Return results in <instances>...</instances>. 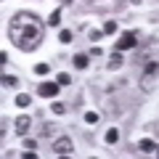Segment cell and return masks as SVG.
I'll use <instances>...</instances> for the list:
<instances>
[{
  "label": "cell",
  "instance_id": "ba28073f",
  "mask_svg": "<svg viewBox=\"0 0 159 159\" xmlns=\"http://www.w3.org/2000/svg\"><path fill=\"white\" fill-rule=\"evenodd\" d=\"M74 66L77 69H88V56L85 53H77V56H74Z\"/></svg>",
  "mask_w": 159,
  "mask_h": 159
},
{
  "label": "cell",
  "instance_id": "9a60e30c",
  "mask_svg": "<svg viewBox=\"0 0 159 159\" xmlns=\"http://www.w3.org/2000/svg\"><path fill=\"white\" fill-rule=\"evenodd\" d=\"M51 109H53V114H66V106H64L61 101H53V106H51Z\"/></svg>",
  "mask_w": 159,
  "mask_h": 159
},
{
  "label": "cell",
  "instance_id": "d6986e66",
  "mask_svg": "<svg viewBox=\"0 0 159 159\" xmlns=\"http://www.w3.org/2000/svg\"><path fill=\"white\" fill-rule=\"evenodd\" d=\"M85 122H88V125H96V122H98V114L96 111H88L85 114Z\"/></svg>",
  "mask_w": 159,
  "mask_h": 159
},
{
  "label": "cell",
  "instance_id": "44dd1931",
  "mask_svg": "<svg viewBox=\"0 0 159 159\" xmlns=\"http://www.w3.org/2000/svg\"><path fill=\"white\" fill-rule=\"evenodd\" d=\"M24 148H29V151H34V148H37V143H34V141H29V138H27V141H24Z\"/></svg>",
  "mask_w": 159,
  "mask_h": 159
},
{
  "label": "cell",
  "instance_id": "6da1fadb",
  "mask_svg": "<svg viewBox=\"0 0 159 159\" xmlns=\"http://www.w3.org/2000/svg\"><path fill=\"white\" fill-rule=\"evenodd\" d=\"M8 37L19 51H34V48L43 43V24L34 13H16L8 24Z\"/></svg>",
  "mask_w": 159,
  "mask_h": 159
},
{
  "label": "cell",
  "instance_id": "9c48e42d",
  "mask_svg": "<svg viewBox=\"0 0 159 159\" xmlns=\"http://www.w3.org/2000/svg\"><path fill=\"white\" fill-rule=\"evenodd\" d=\"M138 148H141L143 154H151V151H154V141H148V138H143V141L138 143Z\"/></svg>",
  "mask_w": 159,
  "mask_h": 159
},
{
  "label": "cell",
  "instance_id": "2e32d148",
  "mask_svg": "<svg viewBox=\"0 0 159 159\" xmlns=\"http://www.w3.org/2000/svg\"><path fill=\"white\" fill-rule=\"evenodd\" d=\"M114 32H117V24H114V21H106V24H103V34H114Z\"/></svg>",
  "mask_w": 159,
  "mask_h": 159
},
{
  "label": "cell",
  "instance_id": "ac0fdd59",
  "mask_svg": "<svg viewBox=\"0 0 159 159\" xmlns=\"http://www.w3.org/2000/svg\"><path fill=\"white\" fill-rule=\"evenodd\" d=\"M58 40H61V43H72V32H69V29H61Z\"/></svg>",
  "mask_w": 159,
  "mask_h": 159
},
{
  "label": "cell",
  "instance_id": "5bb4252c",
  "mask_svg": "<svg viewBox=\"0 0 159 159\" xmlns=\"http://www.w3.org/2000/svg\"><path fill=\"white\" fill-rule=\"evenodd\" d=\"M48 72H51V64H37V66H34V74H40V77L48 74Z\"/></svg>",
  "mask_w": 159,
  "mask_h": 159
},
{
  "label": "cell",
  "instance_id": "8992f818",
  "mask_svg": "<svg viewBox=\"0 0 159 159\" xmlns=\"http://www.w3.org/2000/svg\"><path fill=\"white\" fill-rule=\"evenodd\" d=\"M103 141H106V143H117L119 141V130H117V127H109L106 135H103Z\"/></svg>",
  "mask_w": 159,
  "mask_h": 159
},
{
  "label": "cell",
  "instance_id": "5b68a950",
  "mask_svg": "<svg viewBox=\"0 0 159 159\" xmlns=\"http://www.w3.org/2000/svg\"><path fill=\"white\" fill-rule=\"evenodd\" d=\"M13 127H16V133H19V135H27V130L32 127V119H29L27 114H21V117H16V119H13Z\"/></svg>",
  "mask_w": 159,
  "mask_h": 159
},
{
  "label": "cell",
  "instance_id": "7402d4cb",
  "mask_svg": "<svg viewBox=\"0 0 159 159\" xmlns=\"http://www.w3.org/2000/svg\"><path fill=\"white\" fill-rule=\"evenodd\" d=\"M157 151H159V148H157Z\"/></svg>",
  "mask_w": 159,
  "mask_h": 159
},
{
  "label": "cell",
  "instance_id": "3957f363",
  "mask_svg": "<svg viewBox=\"0 0 159 159\" xmlns=\"http://www.w3.org/2000/svg\"><path fill=\"white\" fill-rule=\"evenodd\" d=\"M58 82H43V85L37 88V96H43V98H56V93H58Z\"/></svg>",
  "mask_w": 159,
  "mask_h": 159
},
{
  "label": "cell",
  "instance_id": "ffe728a7",
  "mask_svg": "<svg viewBox=\"0 0 159 159\" xmlns=\"http://www.w3.org/2000/svg\"><path fill=\"white\" fill-rule=\"evenodd\" d=\"M101 37H103V29H90V40L93 43H98Z\"/></svg>",
  "mask_w": 159,
  "mask_h": 159
},
{
  "label": "cell",
  "instance_id": "7a4b0ae2",
  "mask_svg": "<svg viewBox=\"0 0 159 159\" xmlns=\"http://www.w3.org/2000/svg\"><path fill=\"white\" fill-rule=\"evenodd\" d=\"M53 154H58V157L72 154V141H69V138H56V141H53Z\"/></svg>",
  "mask_w": 159,
  "mask_h": 159
},
{
  "label": "cell",
  "instance_id": "30bf717a",
  "mask_svg": "<svg viewBox=\"0 0 159 159\" xmlns=\"http://www.w3.org/2000/svg\"><path fill=\"white\" fill-rule=\"evenodd\" d=\"M19 80L13 77V74H3V88H16Z\"/></svg>",
  "mask_w": 159,
  "mask_h": 159
},
{
  "label": "cell",
  "instance_id": "e0dca14e",
  "mask_svg": "<svg viewBox=\"0 0 159 159\" xmlns=\"http://www.w3.org/2000/svg\"><path fill=\"white\" fill-rule=\"evenodd\" d=\"M109 66H111V69L122 66V56H119V51H117V53H114V56H111V64H109Z\"/></svg>",
  "mask_w": 159,
  "mask_h": 159
},
{
  "label": "cell",
  "instance_id": "277c9868",
  "mask_svg": "<svg viewBox=\"0 0 159 159\" xmlns=\"http://www.w3.org/2000/svg\"><path fill=\"white\" fill-rule=\"evenodd\" d=\"M133 45H135V32H125L117 40V51H130Z\"/></svg>",
  "mask_w": 159,
  "mask_h": 159
},
{
  "label": "cell",
  "instance_id": "7c38bea8",
  "mask_svg": "<svg viewBox=\"0 0 159 159\" xmlns=\"http://www.w3.org/2000/svg\"><path fill=\"white\" fill-rule=\"evenodd\" d=\"M56 82H58V85L64 88V85H69V82H72V77H69L66 72H61V74H56Z\"/></svg>",
  "mask_w": 159,
  "mask_h": 159
},
{
  "label": "cell",
  "instance_id": "8fae6325",
  "mask_svg": "<svg viewBox=\"0 0 159 159\" xmlns=\"http://www.w3.org/2000/svg\"><path fill=\"white\" fill-rule=\"evenodd\" d=\"M48 24H51V27H58V24H61V11H53L51 16H48Z\"/></svg>",
  "mask_w": 159,
  "mask_h": 159
},
{
  "label": "cell",
  "instance_id": "4fadbf2b",
  "mask_svg": "<svg viewBox=\"0 0 159 159\" xmlns=\"http://www.w3.org/2000/svg\"><path fill=\"white\" fill-rule=\"evenodd\" d=\"M157 72H159V64L157 61H148L146 64V77H151V74H157Z\"/></svg>",
  "mask_w": 159,
  "mask_h": 159
},
{
  "label": "cell",
  "instance_id": "52a82bcc",
  "mask_svg": "<svg viewBox=\"0 0 159 159\" xmlns=\"http://www.w3.org/2000/svg\"><path fill=\"white\" fill-rule=\"evenodd\" d=\"M29 103H32V96H27V93H19V96H16V106H21V109H27Z\"/></svg>",
  "mask_w": 159,
  "mask_h": 159
}]
</instances>
